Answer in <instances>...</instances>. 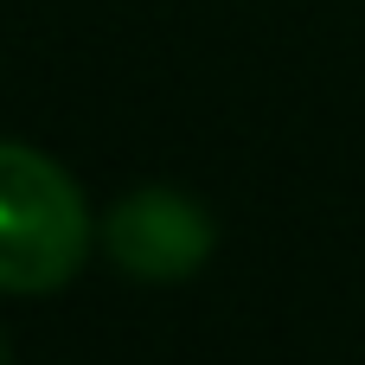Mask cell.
I'll return each instance as SVG.
<instances>
[{
	"mask_svg": "<svg viewBox=\"0 0 365 365\" xmlns=\"http://www.w3.org/2000/svg\"><path fill=\"white\" fill-rule=\"evenodd\" d=\"M96 244L83 186L38 148L0 141V295L64 289Z\"/></svg>",
	"mask_w": 365,
	"mask_h": 365,
	"instance_id": "6da1fadb",
	"label": "cell"
},
{
	"mask_svg": "<svg viewBox=\"0 0 365 365\" xmlns=\"http://www.w3.org/2000/svg\"><path fill=\"white\" fill-rule=\"evenodd\" d=\"M212 244V212L173 186H141L103 212V250L128 282H186Z\"/></svg>",
	"mask_w": 365,
	"mask_h": 365,
	"instance_id": "7a4b0ae2",
	"label": "cell"
},
{
	"mask_svg": "<svg viewBox=\"0 0 365 365\" xmlns=\"http://www.w3.org/2000/svg\"><path fill=\"white\" fill-rule=\"evenodd\" d=\"M0 365H6V334H0Z\"/></svg>",
	"mask_w": 365,
	"mask_h": 365,
	"instance_id": "3957f363",
	"label": "cell"
}]
</instances>
